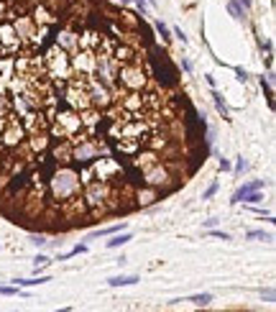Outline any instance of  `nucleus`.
I'll use <instances>...</instances> for the list:
<instances>
[{
  "mask_svg": "<svg viewBox=\"0 0 276 312\" xmlns=\"http://www.w3.org/2000/svg\"><path fill=\"white\" fill-rule=\"evenodd\" d=\"M23 126L15 121V118L8 113V121H5V128H3V133H0V138H3V143L5 146H18L21 143V138H23Z\"/></svg>",
  "mask_w": 276,
  "mask_h": 312,
  "instance_id": "nucleus-9",
  "label": "nucleus"
},
{
  "mask_svg": "<svg viewBox=\"0 0 276 312\" xmlns=\"http://www.w3.org/2000/svg\"><path fill=\"white\" fill-rule=\"evenodd\" d=\"M31 243H36V246H46V243H49V238H46V235L34 233V235H31Z\"/></svg>",
  "mask_w": 276,
  "mask_h": 312,
  "instance_id": "nucleus-25",
  "label": "nucleus"
},
{
  "mask_svg": "<svg viewBox=\"0 0 276 312\" xmlns=\"http://www.w3.org/2000/svg\"><path fill=\"white\" fill-rule=\"evenodd\" d=\"M133 3L138 5V10H141V13H146V10H148V3H146V0H133Z\"/></svg>",
  "mask_w": 276,
  "mask_h": 312,
  "instance_id": "nucleus-29",
  "label": "nucleus"
},
{
  "mask_svg": "<svg viewBox=\"0 0 276 312\" xmlns=\"http://www.w3.org/2000/svg\"><path fill=\"white\" fill-rule=\"evenodd\" d=\"M136 281H138V276H110V279H107V284H110V287H131V284H136Z\"/></svg>",
  "mask_w": 276,
  "mask_h": 312,
  "instance_id": "nucleus-13",
  "label": "nucleus"
},
{
  "mask_svg": "<svg viewBox=\"0 0 276 312\" xmlns=\"http://www.w3.org/2000/svg\"><path fill=\"white\" fill-rule=\"evenodd\" d=\"M85 251H87V246H85V243H80V246H74V248L69 251V254H61L59 259H69V256H77V254H85Z\"/></svg>",
  "mask_w": 276,
  "mask_h": 312,
  "instance_id": "nucleus-21",
  "label": "nucleus"
},
{
  "mask_svg": "<svg viewBox=\"0 0 276 312\" xmlns=\"http://www.w3.org/2000/svg\"><path fill=\"white\" fill-rule=\"evenodd\" d=\"M123 225H110V228H100V230H92L90 233V238H100V235H113V233H118Z\"/></svg>",
  "mask_w": 276,
  "mask_h": 312,
  "instance_id": "nucleus-18",
  "label": "nucleus"
},
{
  "mask_svg": "<svg viewBox=\"0 0 276 312\" xmlns=\"http://www.w3.org/2000/svg\"><path fill=\"white\" fill-rule=\"evenodd\" d=\"M146 3H151V5H153V0H146Z\"/></svg>",
  "mask_w": 276,
  "mask_h": 312,
  "instance_id": "nucleus-38",
  "label": "nucleus"
},
{
  "mask_svg": "<svg viewBox=\"0 0 276 312\" xmlns=\"http://www.w3.org/2000/svg\"><path fill=\"white\" fill-rule=\"evenodd\" d=\"M21 49V36L10 23H0V56L18 54Z\"/></svg>",
  "mask_w": 276,
  "mask_h": 312,
  "instance_id": "nucleus-7",
  "label": "nucleus"
},
{
  "mask_svg": "<svg viewBox=\"0 0 276 312\" xmlns=\"http://www.w3.org/2000/svg\"><path fill=\"white\" fill-rule=\"evenodd\" d=\"M264 187H266V182H264V179H256V182H248V184H243V187H240V189L235 192V195H233V202L238 205V202H240V197L245 195V192H251V189H264Z\"/></svg>",
  "mask_w": 276,
  "mask_h": 312,
  "instance_id": "nucleus-12",
  "label": "nucleus"
},
{
  "mask_svg": "<svg viewBox=\"0 0 276 312\" xmlns=\"http://www.w3.org/2000/svg\"><path fill=\"white\" fill-rule=\"evenodd\" d=\"M8 18V8H5V3H0V23H3Z\"/></svg>",
  "mask_w": 276,
  "mask_h": 312,
  "instance_id": "nucleus-31",
  "label": "nucleus"
},
{
  "mask_svg": "<svg viewBox=\"0 0 276 312\" xmlns=\"http://www.w3.org/2000/svg\"><path fill=\"white\" fill-rule=\"evenodd\" d=\"M261 297H266V300L271 302V300H274V292H271V289H266V292H264V289H261Z\"/></svg>",
  "mask_w": 276,
  "mask_h": 312,
  "instance_id": "nucleus-35",
  "label": "nucleus"
},
{
  "mask_svg": "<svg viewBox=\"0 0 276 312\" xmlns=\"http://www.w3.org/2000/svg\"><path fill=\"white\" fill-rule=\"evenodd\" d=\"M69 159H72V141L64 138V143L54 148V161H56V164H59V161L64 164V161H69Z\"/></svg>",
  "mask_w": 276,
  "mask_h": 312,
  "instance_id": "nucleus-10",
  "label": "nucleus"
},
{
  "mask_svg": "<svg viewBox=\"0 0 276 312\" xmlns=\"http://www.w3.org/2000/svg\"><path fill=\"white\" fill-rule=\"evenodd\" d=\"M235 169H238V172H243V169H248V161H243V159H238V164H235Z\"/></svg>",
  "mask_w": 276,
  "mask_h": 312,
  "instance_id": "nucleus-33",
  "label": "nucleus"
},
{
  "mask_svg": "<svg viewBox=\"0 0 276 312\" xmlns=\"http://www.w3.org/2000/svg\"><path fill=\"white\" fill-rule=\"evenodd\" d=\"M21 126L26 133H41L49 128V118H44L41 108H34V110H28L21 115Z\"/></svg>",
  "mask_w": 276,
  "mask_h": 312,
  "instance_id": "nucleus-8",
  "label": "nucleus"
},
{
  "mask_svg": "<svg viewBox=\"0 0 276 312\" xmlns=\"http://www.w3.org/2000/svg\"><path fill=\"white\" fill-rule=\"evenodd\" d=\"M44 67H46V74L54 80H69L72 77V59L67 56V51L61 46H51L46 51Z\"/></svg>",
  "mask_w": 276,
  "mask_h": 312,
  "instance_id": "nucleus-4",
  "label": "nucleus"
},
{
  "mask_svg": "<svg viewBox=\"0 0 276 312\" xmlns=\"http://www.w3.org/2000/svg\"><path fill=\"white\" fill-rule=\"evenodd\" d=\"M215 192H218V184H210V187H207V192H205V200H207V197H212Z\"/></svg>",
  "mask_w": 276,
  "mask_h": 312,
  "instance_id": "nucleus-32",
  "label": "nucleus"
},
{
  "mask_svg": "<svg viewBox=\"0 0 276 312\" xmlns=\"http://www.w3.org/2000/svg\"><path fill=\"white\" fill-rule=\"evenodd\" d=\"M245 238H258V241H271V233H264V230H248Z\"/></svg>",
  "mask_w": 276,
  "mask_h": 312,
  "instance_id": "nucleus-20",
  "label": "nucleus"
},
{
  "mask_svg": "<svg viewBox=\"0 0 276 312\" xmlns=\"http://www.w3.org/2000/svg\"><path fill=\"white\" fill-rule=\"evenodd\" d=\"M146 69L138 64V62H128V64H120L118 69V85H123L126 90H141L146 85Z\"/></svg>",
  "mask_w": 276,
  "mask_h": 312,
  "instance_id": "nucleus-5",
  "label": "nucleus"
},
{
  "mask_svg": "<svg viewBox=\"0 0 276 312\" xmlns=\"http://www.w3.org/2000/svg\"><path fill=\"white\" fill-rule=\"evenodd\" d=\"M210 230V235H215V238H223V241H230V235L228 233H223V230H215V228H207Z\"/></svg>",
  "mask_w": 276,
  "mask_h": 312,
  "instance_id": "nucleus-27",
  "label": "nucleus"
},
{
  "mask_svg": "<svg viewBox=\"0 0 276 312\" xmlns=\"http://www.w3.org/2000/svg\"><path fill=\"white\" fill-rule=\"evenodd\" d=\"M44 281H49V276H39V279H15L13 284H15V287H36V284H44Z\"/></svg>",
  "mask_w": 276,
  "mask_h": 312,
  "instance_id": "nucleus-16",
  "label": "nucleus"
},
{
  "mask_svg": "<svg viewBox=\"0 0 276 312\" xmlns=\"http://www.w3.org/2000/svg\"><path fill=\"white\" fill-rule=\"evenodd\" d=\"M118 3H128V0H118Z\"/></svg>",
  "mask_w": 276,
  "mask_h": 312,
  "instance_id": "nucleus-37",
  "label": "nucleus"
},
{
  "mask_svg": "<svg viewBox=\"0 0 276 312\" xmlns=\"http://www.w3.org/2000/svg\"><path fill=\"white\" fill-rule=\"evenodd\" d=\"M80 187H82L80 174L69 167H61L49 177V192L56 202H67V200L77 197L80 195Z\"/></svg>",
  "mask_w": 276,
  "mask_h": 312,
  "instance_id": "nucleus-2",
  "label": "nucleus"
},
{
  "mask_svg": "<svg viewBox=\"0 0 276 312\" xmlns=\"http://www.w3.org/2000/svg\"><path fill=\"white\" fill-rule=\"evenodd\" d=\"M46 264H49V259H46V256H36V259H34V269H39V266H46Z\"/></svg>",
  "mask_w": 276,
  "mask_h": 312,
  "instance_id": "nucleus-28",
  "label": "nucleus"
},
{
  "mask_svg": "<svg viewBox=\"0 0 276 312\" xmlns=\"http://www.w3.org/2000/svg\"><path fill=\"white\" fill-rule=\"evenodd\" d=\"M56 46H61V49H80V36H74V34H61L59 39H56Z\"/></svg>",
  "mask_w": 276,
  "mask_h": 312,
  "instance_id": "nucleus-11",
  "label": "nucleus"
},
{
  "mask_svg": "<svg viewBox=\"0 0 276 312\" xmlns=\"http://www.w3.org/2000/svg\"><path fill=\"white\" fill-rule=\"evenodd\" d=\"M100 141L85 136V133H80L74 141H72V159L74 161H82V164H87V161H95L100 156Z\"/></svg>",
  "mask_w": 276,
  "mask_h": 312,
  "instance_id": "nucleus-6",
  "label": "nucleus"
},
{
  "mask_svg": "<svg viewBox=\"0 0 276 312\" xmlns=\"http://www.w3.org/2000/svg\"><path fill=\"white\" fill-rule=\"evenodd\" d=\"M189 302L197 305V307H207V305L212 302V294H210V292H205V294H192Z\"/></svg>",
  "mask_w": 276,
  "mask_h": 312,
  "instance_id": "nucleus-15",
  "label": "nucleus"
},
{
  "mask_svg": "<svg viewBox=\"0 0 276 312\" xmlns=\"http://www.w3.org/2000/svg\"><path fill=\"white\" fill-rule=\"evenodd\" d=\"M8 113H10V102L3 92H0V115H8Z\"/></svg>",
  "mask_w": 276,
  "mask_h": 312,
  "instance_id": "nucleus-22",
  "label": "nucleus"
},
{
  "mask_svg": "<svg viewBox=\"0 0 276 312\" xmlns=\"http://www.w3.org/2000/svg\"><path fill=\"white\" fill-rule=\"evenodd\" d=\"M21 287H0V294H5V297H13V294H18Z\"/></svg>",
  "mask_w": 276,
  "mask_h": 312,
  "instance_id": "nucleus-26",
  "label": "nucleus"
},
{
  "mask_svg": "<svg viewBox=\"0 0 276 312\" xmlns=\"http://www.w3.org/2000/svg\"><path fill=\"white\" fill-rule=\"evenodd\" d=\"M174 34L182 39V44H187V36H184V31H182V28H174Z\"/></svg>",
  "mask_w": 276,
  "mask_h": 312,
  "instance_id": "nucleus-34",
  "label": "nucleus"
},
{
  "mask_svg": "<svg viewBox=\"0 0 276 312\" xmlns=\"http://www.w3.org/2000/svg\"><path fill=\"white\" fill-rule=\"evenodd\" d=\"M261 200H264V195H261V189H251V192H245V195L240 197V202H251V205H258Z\"/></svg>",
  "mask_w": 276,
  "mask_h": 312,
  "instance_id": "nucleus-17",
  "label": "nucleus"
},
{
  "mask_svg": "<svg viewBox=\"0 0 276 312\" xmlns=\"http://www.w3.org/2000/svg\"><path fill=\"white\" fill-rule=\"evenodd\" d=\"M51 133L61 141H74L77 136L82 133V118L77 110L72 108H64V110H56L51 115Z\"/></svg>",
  "mask_w": 276,
  "mask_h": 312,
  "instance_id": "nucleus-3",
  "label": "nucleus"
},
{
  "mask_svg": "<svg viewBox=\"0 0 276 312\" xmlns=\"http://www.w3.org/2000/svg\"><path fill=\"white\" fill-rule=\"evenodd\" d=\"M131 238H133V235H131L128 230H123L120 235H115L113 241H107V248H118V246H126V243H128Z\"/></svg>",
  "mask_w": 276,
  "mask_h": 312,
  "instance_id": "nucleus-14",
  "label": "nucleus"
},
{
  "mask_svg": "<svg viewBox=\"0 0 276 312\" xmlns=\"http://www.w3.org/2000/svg\"><path fill=\"white\" fill-rule=\"evenodd\" d=\"M240 3H243V8H251V0H240Z\"/></svg>",
  "mask_w": 276,
  "mask_h": 312,
  "instance_id": "nucleus-36",
  "label": "nucleus"
},
{
  "mask_svg": "<svg viewBox=\"0 0 276 312\" xmlns=\"http://www.w3.org/2000/svg\"><path fill=\"white\" fill-rule=\"evenodd\" d=\"M235 74H238V80H240V82H245V80H248V72H245V69H240V67L235 69Z\"/></svg>",
  "mask_w": 276,
  "mask_h": 312,
  "instance_id": "nucleus-30",
  "label": "nucleus"
},
{
  "mask_svg": "<svg viewBox=\"0 0 276 312\" xmlns=\"http://www.w3.org/2000/svg\"><path fill=\"white\" fill-rule=\"evenodd\" d=\"M148 133H151V123L148 118H141V113L120 110V118H113V126H110V136L115 138L123 154H133L141 146H146Z\"/></svg>",
  "mask_w": 276,
  "mask_h": 312,
  "instance_id": "nucleus-1",
  "label": "nucleus"
},
{
  "mask_svg": "<svg viewBox=\"0 0 276 312\" xmlns=\"http://www.w3.org/2000/svg\"><path fill=\"white\" fill-rule=\"evenodd\" d=\"M215 108H218V110H220V113H223V115L228 118V105H225V102H223V97H220L218 92H215Z\"/></svg>",
  "mask_w": 276,
  "mask_h": 312,
  "instance_id": "nucleus-24",
  "label": "nucleus"
},
{
  "mask_svg": "<svg viewBox=\"0 0 276 312\" xmlns=\"http://www.w3.org/2000/svg\"><path fill=\"white\" fill-rule=\"evenodd\" d=\"M228 10L233 13V16H235L238 21H243V18H245V16H243V8H240L238 0H230V3H228Z\"/></svg>",
  "mask_w": 276,
  "mask_h": 312,
  "instance_id": "nucleus-19",
  "label": "nucleus"
},
{
  "mask_svg": "<svg viewBox=\"0 0 276 312\" xmlns=\"http://www.w3.org/2000/svg\"><path fill=\"white\" fill-rule=\"evenodd\" d=\"M153 26H156V31L161 34V39H164V41H172V36H169V28H166V26H164L161 21H156Z\"/></svg>",
  "mask_w": 276,
  "mask_h": 312,
  "instance_id": "nucleus-23",
  "label": "nucleus"
}]
</instances>
